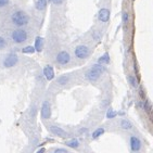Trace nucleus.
<instances>
[{
  "instance_id": "obj_1",
  "label": "nucleus",
  "mask_w": 153,
  "mask_h": 153,
  "mask_svg": "<svg viewBox=\"0 0 153 153\" xmlns=\"http://www.w3.org/2000/svg\"><path fill=\"white\" fill-rule=\"evenodd\" d=\"M104 72H105V66L98 62V63L94 64L91 68L87 71L85 77H86V79L88 80V82H97V80L100 78L101 75H102Z\"/></svg>"
},
{
  "instance_id": "obj_2",
  "label": "nucleus",
  "mask_w": 153,
  "mask_h": 153,
  "mask_svg": "<svg viewBox=\"0 0 153 153\" xmlns=\"http://www.w3.org/2000/svg\"><path fill=\"white\" fill-rule=\"evenodd\" d=\"M11 22L16 27H24L30 23V16L23 10H16L11 14Z\"/></svg>"
},
{
  "instance_id": "obj_3",
  "label": "nucleus",
  "mask_w": 153,
  "mask_h": 153,
  "mask_svg": "<svg viewBox=\"0 0 153 153\" xmlns=\"http://www.w3.org/2000/svg\"><path fill=\"white\" fill-rule=\"evenodd\" d=\"M10 38H11L12 42H14L16 45H22L24 42H26L28 39V34L25 30H23L22 27H18L16 30H12L10 33Z\"/></svg>"
},
{
  "instance_id": "obj_4",
  "label": "nucleus",
  "mask_w": 153,
  "mask_h": 153,
  "mask_svg": "<svg viewBox=\"0 0 153 153\" xmlns=\"http://www.w3.org/2000/svg\"><path fill=\"white\" fill-rule=\"evenodd\" d=\"M74 54H75L77 59L85 60L90 56V49L86 45H78L74 49Z\"/></svg>"
},
{
  "instance_id": "obj_5",
  "label": "nucleus",
  "mask_w": 153,
  "mask_h": 153,
  "mask_svg": "<svg viewBox=\"0 0 153 153\" xmlns=\"http://www.w3.org/2000/svg\"><path fill=\"white\" fill-rule=\"evenodd\" d=\"M18 62L19 56L16 54H14V53H9V54H7L2 59V66L6 68H13V66L18 64Z\"/></svg>"
},
{
  "instance_id": "obj_6",
  "label": "nucleus",
  "mask_w": 153,
  "mask_h": 153,
  "mask_svg": "<svg viewBox=\"0 0 153 153\" xmlns=\"http://www.w3.org/2000/svg\"><path fill=\"white\" fill-rule=\"evenodd\" d=\"M129 147L131 152H139L142 149V141L138 136L130 135L129 137Z\"/></svg>"
},
{
  "instance_id": "obj_7",
  "label": "nucleus",
  "mask_w": 153,
  "mask_h": 153,
  "mask_svg": "<svg viewBox=\"0 0 153 153\" xmlns=\"http://www.w3.org/2000/svg\"><path fill=\"white\" fill-rule=\"evenodd\" d=\"M72 58H71V54L68 52V51H60L56 56V62L58 63L59 65H68L70 64V62H71Z\"/></svg>"
},
{
  "instance_id": "obj_8",
  "label": "nucleus",
  "mask_w": 153,
  "mask_h": 153,
  "mask_svg": "<svg viewBox=\"0 0 153 153\" xmlns=\"http://www.w3.org/2000/svg\"><path fill=\"white\" fill-rule=\"evenodd\" d=\"M40 115L44 121H48L51 118V104L48 100H45L42 102V105H41L40 109Z\"/></svg>"
},
{
  "instance_id": "obj_9",
  "label": "nucleus",
  "mask_w": 153,
  "mask_h": 153,
  "mask_svg": "<svg viewBox=\"0 0 153 153\" xmlns=\"http://www.w3.org/2000/svg\"><path fill=\"white\" fill-rule=\"evenodd\" d=\"M117 126L120 129L124 130V131H130V130H134L135 129V125L131 121H130L129 118H121L120 121L117 122Z\"/></svg>"
},
{
  "instance_id": "obj_10",
  "label": "nucleus",
  "mask_w": 153,
  "mask_h": 153,
  "mask_svg": "<svg viewBox=\"0 0 153 153\" xmlns=\"http://www.w3.org/2000/svg\"><path fill=\"white\" fill-rule=\"evenodd\" d=\"M47 128L53 136H56V137H60V138H66L68 137V133L62 127L56 126V125H48Z\"/></svg>"
},
{
  "instance_id": "obj_11",
  "label": "nucleus",
  "mask_w": 153,
  "mask_h": 153,
  "mask_svg": "<svg viewBox=\"0 0 153 153\" xmlns=\"http://www.w3.org/2000/svg\"><path fill=\"white\" fill-rule=\"evenodd\" d=\"M98 19L101 23H106L109 22L110 20V11L105 8H102V9L99 11V14H98Z\"/></svg>"
},
{
  "instance_id": "obj_12",
  "label": "nucleus",
  "mask_w": 153,
  "mask_h": 153,
  "mask_svg": "<svg viewBox=\"0 0 153 153\" xmlns=\"http://www.w3.org/2000/svg\"><path fill=\"white\" fill-rule=\"evenodd\" d=\"M44 76L47 80H52L54 78V70L51 65H46L44 68Z\"/></svg>"
},
{
  "instance_id": "obj_13",
  "label": "nucleus",
  "mask_w": 153,
  "mask_h": 153,
  "mask_svg": "<svg viewBox=\"0 0 153 153\" xmlns=\"http://www.w3.org/2000/svg\"><path fill=\"white\" fill-rule=\"evenodd\" d=\"M70 75L68 74H63V75H61V76H59L58 78L56 79V82H54V84L58 86H65L66 84H68V82H70Z\"/></svg>"
},
{
  "instance_id": "obj_14",
  "label": "nucleus",
  "mask_w": 153,
  "mask_h": 153,
  "mask_svg": "<svg viewBox=\"0 0 153 153\" xmlns=\"http://www.w3.org/2000/svg\"><path fill=\"white\" fill-rule=\"evenodd\" d=\"M65 144L68 146V148H71V149H74V150H78L80 147V142L78 141V139H71V140H68V141L65 142Z\"/></svg>"
},
{
  "instance_id": "obj_15",
  "label": "nucleus",
  "mask_w": 153,
  "mask_h": 153,
  "mask_svg": "<svg viewBox=\"0 0 153 153\" xmlns=\"http://www.w3.org/2000/svg\"><path fill=\"white\" fill-rule=\"evenodd\" d=\"M127 82H128V84H129L133 88H137V87H138V79L136 78V76L133 75V74H128V75H127Z\"/></svg>"
},
{
  "instance_id": "obj_16",
  "label": "nucleus",
  "mask_w": 153,
  "mask_h": 153,
  "mask_svg": "<svg viewBox=\"0 0 153 153\" xmlns=\"http://www.w3.org/2000/svg\"><path fill=\"white\" fill-rule=\"evenodd\" d=\"M42 47H44V39L41 38V37H36L35 46H34V48H35V51H38V52H40V51L42 50Z\"/></svg>"
},
{
  "instance_id": "obj_17",
  "label": "nucleus",
  "mask_w": 153,
  "mask_h": 153,
  "mask_svg": "<svg viewBox=\"0 0 153 153\" xmlns=\"http://www.w3.org/2000/svg\"><path fill=\"white\" fill-rule=\"evenodd\" d=\"M36 8L39 11H44L47 8V0H37L36 2Z\"/></svg>"
},
{
  "instance_id": "obj_18",
  "label": "nucleus",
  "mask_w": 153,
  "mask_h": 153,
  "mask_svg": "<svg viewBox=\"0 0 153 153\" xmlns=\"http://www.w3.org/2000/svg\"><path fill=\"white\" fill-rule=\"evenodd\" d=\"M104 131H105V130H104L103 127H99V128H97V129L92 133V139H98L100 136H102L103 134H104Z\"/></svg>"
},
{
  "instance_id": "obj_19",
  "label": "nucleus",
  "mask_w": 153,
  "mask_h": 153,
  "mask_svg": "<svg viewBox=\"0 0 153 153\" xmlns=\"http://www.w3.org/2000/svg\"><path fill=\"white\" fill-rule=\"evenodd\" d=\"M99 63H101V64L105 65V64H109L110 63V54L108 52H105L104 54H103L102 56H101L100 59H99Z\"/></svg>"
},
{
  "instance_id": "obj_20",
  "label": "nucleus",
  "mask_w": 153,
  "mask_h": 153,
  "mask_svg": "<svg viewBox=\"0 0 153 153\" xmlns=\"http://www.w3.org/2000/svg\"><path fill=\"white\" fill-rule=\"evenodd\" d=\"M142 109L144 110V112H147L148 114L151 113V110H152V106H151V103L149 100H146L144 102H142Z\"/></svg>"
},
{
  "instance_id": "obj_21",
  "label": "nucleus",
  "mask_w": 153,
  "mask_h": 153,
  "mask_svg": "<svg viewBox=\"0 0 153 153\" xmlns=\"http://www.w3.org/2000/svg\"><path fill=\"white\" fill-rule=\"evenodd\" d=\"M118 113L116 111H114L113 109H108L106 111V118H109V120H112V118H115L117 116Z\"/></svg>"
},
{
  "instance_id": "obj_22",
  "label": "nucleus",
  "mask_w": 153,
  "mask_h": 153,
  "mask_svg": "<svg viewBox=\"0 0 153 153\" xmlns=\"http://www.w3.org/2000/svg\"><path fill=\"white\" fill-rule=\"evenodd\" d=\"M122 22H123L124 25H127L129 23V12L128 11H124L123 14H122Z\"/></svg>"
},
{
  "instance_id": "obj_23",
  "label": "nucleus",
  "mask_w": 153,
  "mask_h": 153,
  "mask_svg": "<svg viewBox=\"0 0 153 153\" xmlns=\"http://www.w3.org/2000/svg\"><path fill=\"white\" fill-rule=\"evenodd\" d=\"M8 47V41L4 37L0 36V50H4Z\"/></svg>"
},
{
  "instance_id": "obj_24",
  "label": "nucleus",
  "mask_w": 153,
  "mask_h": 153,
  "mask_svg": "<svg viewBox=\"0 0 153 153\" xmlns=\"http://www.w3.org/2000/svg\"><path fill=\"white\" fill-rule=\"evenodd\" d=\"M22 52L28 53V54H33V53L35 52V48L33 47V46H26V47H24L23 49H22Z\"/></svg>"
},
{
  "instance_id": "obj_25",
  "label": "nucleus",
  "mask_w": 153,
  "mask_h": 153,
  "mask_svg": "<svg viewBox=\"0 0 153 153\" xmlns=\"http://www.w3.org/2000/svg\"><path fill=\"white\" fill-rule=\"evenodd\" d=\"M52 152H54V153H68V149H66V148H53Z\"/></svg>"
},
{
  "instance_id": "obj_26",
  "label": "nucleus",
  "mask_w": 153,
  "mask_h": 153,
  "mask_svg": "<svg viewBox=\"0 0 153 153\" xmlns=\"http://www.w3.org/2000/svg\"><path fill=\"white\" fill-rule=\"evenodd\" d=\"M10 2V0H0V9L4 8L6 6H8Z\"/></svg>"
},
{
  "instance_id": "obj_27",
  "label": "nucleus",
  "mask_w": 153,
  "mask_h": 153,
  "mask_svg": "<svg viewBox=\"0 0 153 153\" xmlns=\"http://www.w3.org/2000/svg\"><path fill=\"white\" fill-rule=\"evenodd\" d=\"M51 1H52V3L54 6H60L63 2V0H51Z\"/></svg>"
}]
</instances>
